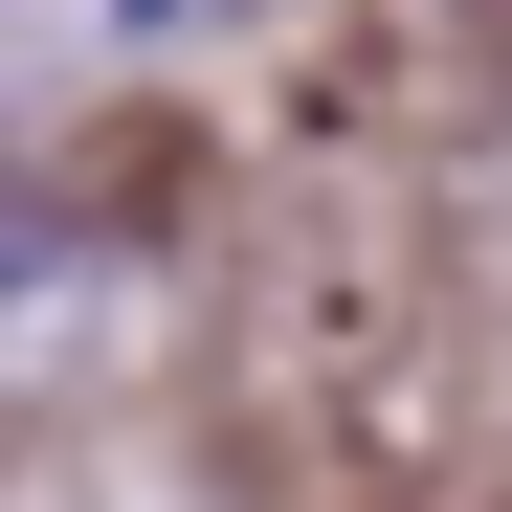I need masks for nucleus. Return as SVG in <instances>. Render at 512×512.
<instances>
[{
  "label": "nucleus",
  "instance_id": "nucleus-1",
  "mask_svg": "<svg viewBox=\"0 0 512 512\" xmlns=\"http://www.w3.org/2000/svg\"><path fill=\"white\" fill-rule=\"evenodd\" d=\"M134 23H179V0H134Z\"/></svg>",
  "mask_w": 512,
  "mask_h": 512
}]
</instances>
